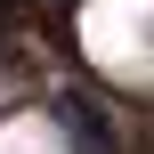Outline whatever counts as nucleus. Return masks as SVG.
Here are the masks:
<instances>
[{
    "mask_svg": "<svg viewBox=\"0 0 154 154\" xmlns=\"http://www.w3.org/2000/svg\"><path fill=\"white\" fill-rule=\"evenodd\" d=\"M57 130L73 138V154H114V106H97V97H57Z\"/></svg>",
    "mask_w": 154,
    "mask_h": 154,
    "instance_id": "1",
    "label": "nucleus"
},
{
    "mask_svg": "<svg viewBox=\"0 0 154 154\" xmlns=\"http://www.w3.org/2000/svg\"><path fill=\"white\" fill-rule=\"evenodd\" d=\"M57 8H73V0H57Z\"/></svg>",
    "mask_w": 154,
    "mask_h": 154,
    "instance_id": "2",
    "label": "nucleus"
}]
</instances>
